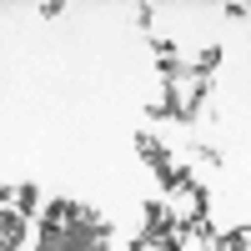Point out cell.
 I'll return each mask as SVG.
<instances>
[{"label":"cell","mask_w":251,"mask_h":251,"mask_svg":"<svg viewBox=\"0 0 251 251\" xmlns=\"http://www.w3.org/2000/svg\"><path fill=\"white\" fill-rule=\"evenodd\" d=\"M0 251H35V226L10 201H0Z\"/></svg>","instance_id":"1"}]
</instances>
